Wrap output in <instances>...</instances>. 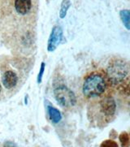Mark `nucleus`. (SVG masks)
<instances>
[{
	"label": "nucleus",
	"instance_id": "f257e3e1",
	"mask_svg": "<svg viewBox=\"0 0 130 147\" xmlns=\"http://www.w3.org/2000/svg\"><path fill=\"white\" fill-rule=\"evenodd\" d=\"M38 10V0H1L2 24L8 38L15 24L11 40L17 47H29L34 43V20Z\"/></svg>",
	"mask_w": 130,
	"mask_h": 147
},
{
	"label": "nucleus",
	"instance_id": "f03ea898",
	"mask_svg": "<svg viewBox=\"0 0 130 147\" xmlns=\"http://www.w3.org/2000/svg\"><path fill=\"white\" fill-rule=\"evenodd\" d=\"M110 85L106 72L99 69L87 73L82 84V93L87 98H102L106 96Z\"/></svg>",
	"mask_w": 130,
	"mask_h": 147
},
{
	"label": "nucleus",
	"instance_id": "7ed1b4c3",
	"mask_svg": "<svg viewBox=\"0 0 130 147\" xmlns=\"http://www.w3.org/2000/svg\"><path fill=\"white\" fill-rule=\"evenodd\" d=\"M105 72L111 87L129 92V64L126 60L119 58L112 59Z\"/></svg>",
	"mask_w": 130,
	"mask_h": 147
},
{
	"label": "nucleus",
	"instance_id": "20e7f679",
	"mask_svg": "<svg viewBox=\"0 0 130 147\" xmlns=\"http://www.w3.org/2000/svg\"><path fill=\"white\" fill-rule=\"evenodd\" d=\"M95 102L96 103L91 106V109H89V111H91V114L89 115V116L91 117L90 120L95 122L98 125L110 123L116 113V103L114 99L106 95Z\"/></svg>",
	"mask_w": 130,
	"mask_h": 147
},
{
	"label": "nucleus",
	"instance_id": "39448f33",
	"mask_svg": "<svg viewBox=\"0 0 130 147\" xmlns=\"http://www.w3.org/2000/svg\"><path fill=\"white\" fill-rule=\"evenodd\" d=\"M54 94L59 104L63 107H72L77 102L75 94L66 86H60L57 87L54 91Z\"/></svg>",
	"mask_w": 130,
	"mask_h": 147
},
{
	"label": "nucleus",
	"instance_id": "423d86ee",
	"mask_svg": "<svg viewBox=\"0 0 130 147\" xmlns=\"http://www.w3.org/2000/svg\"><path fill=\"white\" fill-rule=\"evenodd\" d=\"M18 76L15 71L11 70H7L4 71L3 75L2 76V82L6 89L11 90L15 88L18 84Z\"/></svg>",
	"mask_w": 130,
	"mask_h": 147
},
{
	"label": "nucleus",
	"instance_id": "0eeeda50",
	"mask_svg": "<svg viewBox=\"0 0 130 147\" xmlns=\"http://www.w3.org/2000/svg\"><path fill=\"white\" fill-rule=\"evenodd\" d=\"M62 34H63V32H62V29L60 27H59V26L54 27L48 41L49 51H53L56 49L57 46L62 40V37H63Z\"/></svg>",
	"mask_w": 130,
	"mask_h": 147
},
{
	"label": "nucleus",
	"instance_id": "6e6552de",
	"mask_svg": "<svg viewBox=\"0 0 130 147\" xmlns=\"http://www.w3.org/2000/svg\"><path fill=\"white\" fill-rule=\"evenodd\" d=\"M48 113L51 121L54 123H59L61 120V114L56 108L53 107H48Z\"/></svg>",
	"mask_w": 130,
	"mask_h": 147
},
{
	"label": "nucleus",
	"instance_id": "1a4fd4ad",
	"mask_svg": "<svg viewBox=\"0 0 130 147\" xmlns=\"http://www.w3.org/2000/svg\"><path fill=\"white\" fill-rule=\"evenodd\" d=\"M70 5H71L70 0H63L62 4H61V8H60V12H59V16L61 18L65 17L67 10L70 7Z\"/></svg>",
	"mask_w": 130,
	"mask_h": 147
},
{
	"label": "nucleus",
	"instance_id": "9d476101",
	"mask_svg": "<svg viewBox=\"0 0 130 147\" xmlns=\"http://www.w3.org/2000/svg\"><path fill=\"white\" fill-rule=\"evenodd\" d=\"M121 16L126 28L129 29V11L128 10L122 11L121 12Z\"/></svg>",
	"mask_w": 130,
	"mask_h": 147
},
{
	"label": "nucleus",
	"instance_id": "9b49d317",
	"mask_svg": "<svg viewBox=\"0 0 130 147\" xmlns=\"http://www.w3.org/2000/svg\"><path fill=\"white\" fill-rule=\"evenodd\" d=\"M44 69H45V63H42V66H41V69H40V72L38 74V83H41L42 81V75H43Z\"/></svg>",
	"mask_w": 130,
	"mask_h": 147
},
{
	"label": "nucleus",
	"instance_id": "f8f14e48",
	"mask_svg": "<svg viewBox=\"0 0 130 147\" xmlns=\"http://www.w3.org/2000/svg\"><path fill=\"white\" fill-rule=\"evenodd\" d=\"M1 90H2V89H1V85H0V92H1Z\"/></svg>",
	"mask_w": 130,
	"mask_h": 147
}]
</instances>
